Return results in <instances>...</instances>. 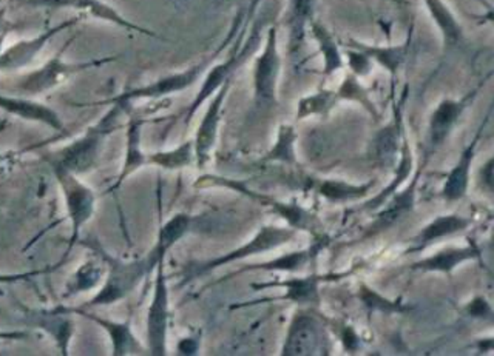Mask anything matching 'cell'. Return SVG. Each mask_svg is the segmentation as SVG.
<instances>
[{
	"instance_id": "1",
	"label": "cell",
	"mask_w": 494,
	"mask_h": 356,
	"mask_svg": "<svg viewBox=\"0 0 494 356\" xmlns=\"http://www.w3.org/2000/svg\"><path fill=\"white\" fill-rule=\"evenodd\" d=\"M110 109L96 124L87 128L84 134L72 140L59 150L45 153L43 161L49 167H61L76 176L92 173L98 167L104 140L117 132L119 117L127 113L132 105L109 103Z\"/></svg>"
},
{
	"instance_id": "2",
	"label": "cell",
	"mask_w": 494,
	"mask_h": 356,
	"mask_svg": "<svg viewBox=\"0 0 494 356\" xmlns=\"http://www.w3.org/2000/svg\"><path fill=\"white\" fill-rule=\"evenodd\" d=\"M80 244L92 250L105 266V281L98 293L82 306V308L109 307L132 295L141 281L155 270L148 258L124 261L109 254L96 239L86 238Z\"/></svg>"
},
{
	"instance_id": "3",
	"label": "cell",
	"mask_w": 494,
	"mask_h": 356,
	"mask_svg": "<svg viewBox=\"0 0 494 356\" xmlns=\"http://www.w3.org/2000/svg\"><path fill=\"white\" fill-rule=\"evenodd\" d=\"M243 20H245V14L239 12V18L235 19L231 31L227 34L226 39L221 42L220 47L215 49L212 55H209L206 59L198 62L195 65L184 70V72H173L169 76L158 79L152 84L142 85V87H136V88H130V90L123 91L117 96L111 97L109 101H103L99 103H121V105H132L134 101H146V99H163V97L171 96L177 95L181 91L187 90L192 85H195L202 74H206L209 68L214 65L215 61L218 59V56L224 51V49L233 42V39L237 37L241 27H243Z\"/></svg>"
},
{
	"instance_id": "4",
	"label": "cell",
	"mask_w": 494,
	"mask_h": 356,
	"mask_svg": "<svg viewBox=\"0 0 494 356\" xmlns=\"http://www.w3.org/2000/svg\"><path fill=\"white\" fill-rule=\"evenodd\" d=\"M245 33L246 27L243 25L239 34H237V45H233V49L227 56L226 61L215 64L206 72V78L202 80L201 88H200L195 99L192 101L189 109L186 111V117H184L186 125H189L200 107L208 102L209 99L214 96L215 93L220 90L227 80H231L233 78V72L243 67L250 56L254 55L258 49V45L262 42V24L254 27L249 39L243 43Z\"/></svg>"
},
{
	"instance_id": "5",
	"label": "cell",
	"mask_w": 494,
	"mask_h": 356,
	"mask_svg": "<svg viewBox=\"0 0 494 356\" xmlns=\"http://www.w3.org/2000/svg\"><path fill=\"white\" fill-rule=\"evenodd\" d=\"M49 169L55 175L56 182L61 187L62 198L65 202V215L72 225V235L68 238L65 254L62 256V260L57 264L53 266V269L57 270L64 264V261L67 260L68 254H72L74 246L80 242V230L84 229L95 216L96 194L92 188L80 181V176L73 175L61 167H49Z\"/></svg>"
},
{
	"instance_id": "6",
	"label": "cell",
	"mask_w": 494,
	"mask_h": 356,
	"mask_svg": "<svg viewBox=\"0 0 494 356\" xmlns=\"http://www.w3.org/2000/svg\"><path fill=\"white\" fill-rule=\"evenodd\" d=\"M73 39L74 37H72L59 49V53L53 56L47 64H43L42 67L33 70L20 79V82L18 84L19 91H22L25 95H30V96H39L43 93L55 90L56 87L67 82L68 79L73 78L80 72L92 70V68L103 67L105 64H111L118 59V56H107V57L86 62L64 61V53L70 47V43L73 42Z\"/></svg>"
},
{
	"instance_id": "7",
	"label": "cell",
	"mask_w": 494,
	"mask_h": 356,
	"mask_svg": "<svg viewBox=\"0 0 494 356\" xmlns=\"http://www.w3.org/2000/svg\"><path fill=\"white\" fill-rule=\"evenodd\" d=\"M297 235V230L291 229V227H275V225H264L262 229L256 231V235L246 242L245 246L235 248L229 254L214 258V260L204 261L195 266H190L186 273L183 284L189 283L192 279L202 276L206 273L212 272L218 267L227 266L231 262H237V261L246 260L254 254H264L269 250H275V248L286 246L289 242L293 241V238Z\"/></svg>"
},
{
	"instance_id": "8",
	"label": "cell",
	"mask_w": 494,
	"mask_h": 356,
	"mask_svg": "<svg viewBox=\"0 0 494 356\" xmlns=\"http://www.w3.org/2000/svg\"><path fill=\"white\" fill-rule=\"evenodd\" d=\"M281 56L278 49V30L269 27L266 41L254 64V102L256 109H270L278 105V79Z\"/></svg>"
},
{
	"instance_id": "9",
	"label": "cell",
	"mask_w": 494,
	"mask_h": 356,
	"mask_svg": "<svg viewBox=\"0 0 494 356\" xmlns=\"http://www.w3.org/2000/svg\"><path fill=\"white\" fill-rule=\"evenodd\" d=\"M153 298L147 312V351L153 356L167 355V335L171 321V295L165 276V260L156 266Z\"/></svg>"
},
{
	"instance_id": "10",
	"label": "cell",
	"mask_w": 494,
	"mask_h": 356,
	"mask_svg": "<svg viewBox=\"0 0 494 356\" xmlns=\"http://www.w3.org/2000/svg\"><path fill=\"white\" fill-rule=\"evenodd\" d=\"M326 345H328V335L320 318L309 312H297L291 321L281 355H320L324 353V351H328Z\"/></svg>"
},
{
	"instance_id": "11",
	"label": "cell",
	"mask_w": 494,
	"mask_h": 356,
	"mask_svg": "<svg viewBox=\"0 0 494 356\" xmlns=\"http://www.w3.org/2000/svg\"><path fill=\"white\" fill-rule=\"evenodd\" d=\"M80 20V16L67 19L61 24L53 25L47 30L41 31L37 36L24 39L12 43L8 49L0 51V72H18L22 68L30 67L39 53L49 45L62 31L72 28Z\"/></svg>"
},
{
	"instance_id": "12",
	"label": "cell",
	"mask_w": 494,
	"mask_h": 356,
	"mask_svg": "<svg viewBox=\"0 0 494 356\" xmlns=\"http://www.w3.org/2000/svg\"><path fill=\"white\" fill-rule=\"evenodd\" d=\"M19 310H22L25 322L28 326L41 329L55 341L61 355L67 356L70 353V343L74 335V321L73 314L68 312L67 306L30 308L20 304Z\"/></svg>"
},
{
	"instance_id": "13",
	"label": "cell",
	"mask_w": 494,
	"mask_h": 356,
	"mask_svg": "<svg viewBox=\"0 0 494 356\" xmlns=\"http://www.w3.org/2000/svg\"><path fill=\"white\" fill-rule=\"evenodd\" d=\"M20 5L36 6V8H70V10H76V11L87 12L92 18L99 19L103 22H109V24L117 25L119 28L124 30L136 31L141 34L146 36L158 37L156 33L152 30H147L141 25H136L124 18L121 12L118 11L115 6L110 5L105 0H18Z\"/></svg>"
},
{
	"instance_id": "14",
	"label": "cell",
	"mask_w": 494,
	"mask_h": 356,
	"mask_svg": "<svg viewBox=\"0 0 494 356\" xmlns=\"http://www.w3.org/2000/svg\"><path fill=\"white\" fill-rule=\"evenodd\" d=\"M232 87V79L227 80L220 90L210 97L208 110L202 116L201 124L196 130L195 140H194V151H195V163L198 169H204L208 165L210 155L214 151L217 138H218V128L221 124L223 107L226 102L227 95Z\"/></svg>"
},
{
	"instance_id": "15",
	"label": "cell",
	"mask_w": 494,
	"mask_h": 356,
	"mask_svg": "<svg viewBox=\"0 0 494 356\" xmlns=\"http://www.w3.org/2000/svg\"><path fill=\"white\" fill-rule=\"evenodd\" d=\"M483 84L476 87L475 90L468 93L462 99H444L434 110L428 124V150L436 151L440 145L444 144L448 136L452 134V128L456 127L460 116L464 115L465 110L476 99L477 93L481 90Z\"/></svg>"
},
{
	"instance_id": "16",
	"label": "cell",
	"mask_w": 494,
	"mask_h": 356,
	"mask_svg": "<svg viewBox=\"0 0 494 356\" xmlns=\"http://www.w3.org/2000/svg\"><path fill=\"white\" fill-rule=\"evenodd\" d=\"M68 312L73 314L84 316L86 320L92 321L96 326L101 327L103 330L109 333V338L111 343V355L125 356L138 355L144 352V347L140 343V339L136 338L130 321L125 322H118V321L105 320L96 314L88 312L87 308L82 307H67Z\"/></svg>"
},
{
	"instance_id": "17",
	"label": "cell",
	"mask_w": 494,
	"mask_h": 356,
	"mask_svg": "<svg viewBox=\"0 0 494 356\" xmlns=\"http://www.w3.org/2000/svg\"><path fill=\"white\" fill-rule=\"evenodd\" d=\"M0 110L8 115L16 116L19 119L47 125L57 133H62L65 128L61 115L55 109H51L45 103L27 99V97L0 95Z\"/></svg>"
},
{
	"instance_id": "18",
	"label": "cell",
	"mask_w": 494,
	"mask_h": 356,
	"mask_svg": "<svg viewBox=\"0 0 494 356\" xmlns=\"http://www.w3.org/2000/svg\"><path fill=\"white\" fill-rule=\"evenodd\" d=\"M146 122V119H142L140 116H130L127 125H125V155H124L123 169L107 193H117L130 176L148 165V161H147L148 155L144 153L142 145H141L142 127Z\"/></svg>"
},
{
	"instance_id": "19",
	"label": "cell",
	"mask_w": 494,
	"mask_h": 356,
	"mask_svg": "<svg viewBox=\"0 0 494 356\" xmlns=\"http://www.w3.org/2000/svg\"><path fill=\"white\" fill-rule=\"evenodd\" d=\"M490 116H491V109H490L487 119L481 125V128L477 130L475 140H471V144L462 151L458 163L452 167L450 175L446 178L445 184H444L442 192H440L444 200L460 201L464 200L465 196H467L468 186H470L471 165H473V161L476 157L477 145H479V140H481V136H483V128L487 125V122L490 121Z\"/></svg>"
},
{
	"instance_id": "20",
	"label": "cell",
	"mask_w": 494,
	"mask_h": 356,
	"mask_svg": "<svg viewBox=\"0 0 494 356\" xmlns=\"http://www.w3.org/2000/svg\"><path fill=\"white\" fill-rule=\"evenodd\" d=\"M317 0H289L287 30H289V55L300 57L305 49L306 31L315 14Z\"/></svg>"
},
{
	"instance_id": "21",
	"label": "cell",
	"mask_w": 494,
	"mask_h": 356,
	"mask_svg": "<svg viewBox=\"0 0 494 356\" xmlns=\"http://www.w3.org/2000/svg\"><path fill=\"white\" fill-rule=\"evenodd\" d=\"M481 260V250L476 244H468L465 247H450L440 250L433 256H428L425 260L417 261L411 269L428 273H445L452 275L460 264L467 261Z\"/></svg>"
},
{
	"instance_id": "22",
	"label": "cell",
	"mask_w": 494,
	"mask_h": 356,
	"mask_svg": "<svg viewBox=\"0 0 494 356\" xmlns=\"http://www.w3.org/2000/svg\"><path fill=\"white\" fill-rule=\"evenodd\" d=\"M256 201L262 202V206L269 207L281 219H285L291 229L297 230V231L305 230L315 238L323 235V225L318 221V217L314 213L308 212L303 207H300L299 204L280 202V201L260 193H258Z\"/></svg>"
},
{
	"instance_id": "23",
	"label": "cell",
	"mask_w": 494,
	"mask_h": 356,
	"mask_svg": "<svg viewBox=\"0 0 494 356\" xmlns=\"http://www.w3.org/2000/svg\"><path fill=\"white\" fill-rule=\"evenodd\" d=\"M192 225V216L187 213H177L171 216L167 223H163L158 230L156 242L152 250L147 254L153 269H156L159 261L165 260V254H169L177 242L181 241Z\"/></svg>"
},
{
	"instance_id": "24",
	"label": "cell",
	"mask_w": 494,
	"mask_h": 356,
	"mask_svg": "<svg viewBox=\"0 0 494 356\" xmlns=\"http://www.w3.org/2000/svg\"><path fill=\"white\" fill-rule=\"evenodd\" d=\"M343 45L365 53L372 62H376L380 67H384L386 72H390L391 76H396L397 72L402 68L407 57H408L411 36L400 45H388V47L368 45V43L359 42L355 39H351Z\"/></svg>"
},
{
	"instance_id": "25",
	"label": "cell",
	"mask_w": 494,
	"mask_h": 356,
	"mask_svg": "<svg viewBox=\"0 0 494 356\" xmlns=\"http://www.w3.org/2000/svg\"><path fill=\"white\" fill-rule=\"evenodd\" d=\"M326 278L328 276L311 275V276H305V278L285 279V281H278V283H269V284L260 285V287H285L286 293L280 298L283 301L318 306L322 301L320 284L324 283Z\"/></svg>"
},
{
	"instance_id": "26",
	"label": "cell",
	"mask_w": 494,
	"mask_h": 356,
	"mask_svg": "<svg viewBox=\"0 0 494 356\" xmlns=\"http://www.w3.org/2000/svg\"><path fill=\"white\" fill-rule=\"evenodd\" d=\"M423 4L446 47H458L464 42V28L459 24L450 6L446 5L445 0H423Z\"/></svg>"
},
{
	"instance_id": "27",
	"label": "cell",
	"mask_w": 494,
	"mask_h": 356,
	"mask_svg": "<svg viewBox=\"0 0 494 356\" xmlns=\"http://www.w3.org/2000/svg\"><path fill=\"white\" fill-rule=\"evenodd\" d=\"M417 179H419V173L414 176V181L411 184V187L407 188L402 193L394 194V198L391 200V202H388V206L384 207L382 212L378 213L377 219L369 227V235L388 229L392 223H397L400 217L405 216L407 213L414 208Z\"/></svg>"
},
{
	"instance_id": "28",
	"label": "cell",
	"mask_w": 494,
	"mask_h": 356,
	"mask_svg": "<svg viewBox=\"0 0 494 356\" xmlns=\"http://www.w3.org/2000/svg\"><path fill=\"white\" fill-rule=\"evenodd\" d=\"M309 30H311L312 37L317 42L320 55L323 57L322 74L328 78L331 74L342 70L345 61H343L342 51L337 43L336 37L332 36V33L315 19L309 25Z\"/></svg>"
},
{
	"instance_id": "29",
	"label": "cell",
	"mask_w": 494,
	"mask_h": 356,
	"mask_svg": "<svg viewBox=\"0 0 494 356\" xmlns=\"http://www.w3.org/2000/svg\"><path fill=\"white\" fill-rule=\"evenodd\" d=\"M471 219L460 216V215H444V216L436 217L431 223H428L425 229L422 230L421 235L417 236V247L415 250H422L429 244H433L437 239H442L445 236L456 235L460 231L470 227Z\"/></svg>"
},
{
	"instance_id": "30",
	"label": "cell",
	"mask_w": 494,
	"mask_h": 356,
	"mask_svg": "<svg viewBox=\"0 0 494 356\" xmlns=\"http://www.w3.org/2000/svg\"><path fill=\"white\" fill-rule=\"evenodd\" d=\"M147 161H148V165H156L167 171L187 169L192 163H195L194 140H187L171 150L152 153L147 156Z\"/></svg>"
},
{
	"instance_id": "31",
	"label": "cell",
	"mask_w": 494,
	"mask_h": 356,
	"mask_svg": "<svg viewBox=\"0 0 494 356\" xmlns=\"http://www.w3.org/2000/svg\"><path fill=\"white\" fill-rule=\"evenodd\" d=\"M104 273L105 266H103V261H101V264L95 261H87L86 264H82L68 279L64 296L72 298L78 293L98 287L99 283L104 278Z\"/></svg>"
},
{
	"instance_id": "32",
	"label": "cell",
	"mask_w": 494,
	"mask_h": 356,
	"mask_svg": "<svg viewBox=\"0 0 494 356\" xmlns=\"http://www.w3.org/2000/svg\"><path fill=\"white\" fill-rule=\"evenodd\" d=\"M299 134L295 132L293 125L281 124L277 134V142L274 147L262 157L264 163H281L286 165H297V155H295V140Z\"/></svg>"
},
{
	"instance_id": "33",
	"label": "cell",
	"mask_w": 494,
	"mask_h": 356,
	"mask_svg": "<svg viewBox=\"0 0 494 356\" xmlns=\"http://www.w3.org/2000/svg\"><path fill=\"white\" fill-rule=\"evenodd\" d=\"M376 181L368 182L363 186H354L345 181H323L318 184L317 192L324 200L332 202H346V201H357L365 198L369 190L374 187Z\"/></svg>"
},
{
	"instance_id": "34",
	"label": "cell",
	"mask_w": 494,
	"mask_h": 356,
	"mask_svg": "<svg viewBox=\"0 0 494 356\" xmlns=\"http://www.w3.org/2000/svg\"><path fill=\"white\" fill-rule=\"evenodd\" d=\"M337 96L340 99V102H342V101H348V102L359 103L363 109L367 110L368 113H369L376 121H378L380 113H378L377 105L372 101L369 91L361 84L359 78H357L355 74H353V72H349V74L345 76L342 84H340L338 90H337Z\"/></svg>"
},
{
	"instance_id": "35",
	"label": "cell",
	"mask_w": 494,
	"mask_h": 356,
	"mask_svg": "<svg viewBox=\"0 0 494 356\" xmlns=\"http://www.w3.org/2000/svg\"><path fill=\"white\" fill-rule=\"evenodd\" d=\"M340 102L334 90H318L312 95L301 97L297 109V121H303L311 116H328L331 110Z\"/></svg>"
},
{
	"instance_id": "36",
	"label": "cell",
	"mask_w": 494,
	"mask_h": 356,
	"mask_svg": "<svg viewBox=\"0 0 494 356\" xmlns=\"http://www.w3.org/2000/svg\"><path fill=\"white\" fill-rule=\"evenodd\" d=\"M399 124L391 122L390 125L382 128L374 138V157L384 167H390L396 161L399 150Z\"/></svg>"
},
{
	"instance_id": "37",
	"label": "cell",
	"mask_w": 494,
	"mask_h": 356,
	"mask_svg": "<svg viewBox=\"0 0 494 356\" xmlns=\"http://www.w3.org/2000/svg\"><path fill=\"white\" fill-rule=\"evenodd\" d=\"M311 250H300V252H293V254H283L280 258L262 264H254L247 266L241 272H249V270H262V272H301L305 269L308 261L311 260Z\"/></svg>"
},
{
	"instance_id": "38",
	"label": "cell",
	"mask_w": 494,
	"mask_h": 356,
	"mask_svg": "<svg viewBox=\"0 0 494 356\" xmlns=\"http://www.w3.org/2000/svg\"><path fill=\"white\" fill-rule=\"evenodd\" d=\"M359 298L363 302V306L369 310V312H378V314H403L407 308L403 307L400 299L399 301H392L380 295L377 290L371 289L369 285L361 284L359 287Z\"/></svg>"
},
{
	"instance_id": "39",
	"label": "cell",
	"mask_w": 494,
	"mask_h": 356,
	"mask_svg": "<svg viewBox=\"0 0 494 356\" xmlns=\"http://www.w3.org/2000/svg\"><path fill=\"white\" fill-rule=\"evenodd\" d=\"M411 169H413V156H411V150H409L408 142L405 140V144H403L402 161H400V167H399V175H397L396 181L392 182L390 187L384 190L382 193L377 194L374 200L369 201L367 206H365V210H377L378 207L384 206L386 200L390 198V194L397 192L399 186H400V184L408 178Z\"/></svg>"
},
{
	"instance_id": "40",
	"label": "cell",
	"mask_w": 494,
	"mask_h": 356,
	"mask_svg": "<svg viewBox=\"0 0 494 356\" xmlns=\"http://www.w3.org/2000/svg\"><path fill=\"white\" fill-rule=\"evenodd\" d=\"M345 53H346V59H348L351 72L355 74L357 78H365V76H368L372 72L374 62L365 53H361L359 49H349V47H346Z\"/></svg>"
},
{
	"instance_id": "41",
	"label": "cell",
	"mask_w": 494,
	"mask_h": 356,
	"mask_svg": "<svg viewBox=\"0 0 494 356\" xmlns=\"http://www.w3.org/2000/svg\"><path fill=\"white\" fill-rule=\"evenodd\" d=\"M465 312H467V314H470L471 318H477V320H491L493 318V308L483 296H477L473 301L468 302L467 307H465Z\"/></svg>"
},
{
	"instance_id": "42",
	"label": "cell",
	"mask_w": 494,
	"mask_h": 356,
	"mask_svg": "<svg viewBox=\"0 0 494 356\" xmlns=\"http://www.w3.org/2000/svg\"><path fill=\"white\" fill-rule=\"evenodd\" d=\"M53 267H47V269H41V270H33V272L24 273H0V285L4 284H19V283H28L33 279L45 275V273L53 272Z\"/></svg>"
},
{
	"instance_id": "43",
	"label": "cell",
	"mask_w": 494,
	"mask_h": 356,
	"mask_svg": "<svg viewBox=\"0 0 494 356\" xmlns=\"http://www.w3.org/2000/svg\"><path fill=\"white\" fill-rule=\"evenodd\" d=\"M340 339H342V345L346 351L355 352L359 347H361V338L359 335L355 332L353 326H343L342 333H340Z\"/></svg>"
},
{
	"instance_id": "44",
	"label": "cell",
	"mask_w": 494,
	"mask_h": 356,
	"mask_svg": "<svg viewBox=\"0 0 494 356\" xmlns=\"http://www.w3.org/2000/svg\"><path fill=\"white\" fill-rule=\"evenodd\" d=\"M494 161L493 157H490L487 163L483 165L481 171H479V175H481V181H483V187L489 190L490 193L493 192L494 188Z\"/></svg>"
},
{
	"instance_id": "45",
	"label": "cell",
	"mask_w": 494,
	"mask_h": 356,
	"mask_svg": "<svg viewBox=\"0 0 494 356\" xmlns=\"http://www.w3.org/2000/svg\"><path fill=\"white\" fill-rule=\"evenodd\" d=\"M198 349H200V343L195 338H184L178 343L179 355H196Z\"/></svg>"
},
{
	"instance_id": "46",
	"label": "cell",
	"mask_w": 494,
	"mask_h": 356,
	"mask_svg": "<svg viewBox=\"0 0 494 356\" xmlns=\"http://www.w3.org/2000/svg\"><path fill=\"white\" fill-rule=\"evenodd\" d=\"M28 338H30V335L27 332H20V330H11V332L0 330V341H22V339Z\"/></svg>"
},
{
	"instance_id": "47",
	"label": "cell",
	"mask_w": 494,
	"mask_h": 356,
	"mask_svg": "<svg viewBox=\"0 0 494 356\" xmlns=\"http://www.w3.org/2000/svg\"><path fill=\"white\" fill-rule=\"evenodd\" d=\"M8 33H10L8 28H4V30L0 31V51L4 49V45H5V39L6 36H8Z\"/></svg>"
},
{
	"instance_id": "48",
	"label": "cell",
	"mask_w": 494,
	"mask_h": 356,
	"mask_svg": "<svg viewBox=\"0 0 494 356\" xmlns=\"http://www.w3.org/2000/svg\"><path fill=\"white\" fill-rule=\"evenodd\" d=\"M5 8H0V31L4 30V22H5Z\"/></svg>"
},
{
	"instance_id": "49",
	"label": "cell",
	"mask_w": 494,
	"mask_h": 356,
	"mask_svg": "<svg viewBox=\"0 0 494 356\" xmlns=\"http://www.w3.org/2000/svg\"><path fill=\"white\" fill-rule=\"evenodd\" d=\"M0 163H2V159H0Z\"/></svg>"
}]
</instances>
